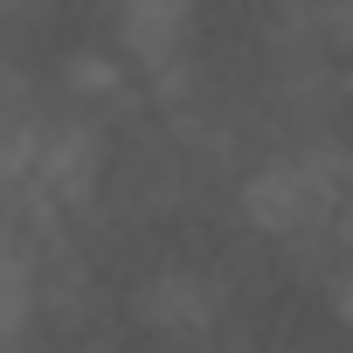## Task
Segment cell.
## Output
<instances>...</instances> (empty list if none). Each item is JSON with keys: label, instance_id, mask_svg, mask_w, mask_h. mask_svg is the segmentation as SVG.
<instances>
[{"label": "cell", "instance_id": "6da1fadb", "mask_svg": "<svg viewBox=\"0 0 353 353\" xmlns=\"http://www.w3.org/2000/svg\"><path fill=\"white\" fill-rule=\"evenodd\" d=\"M188 14H194V0H118V28H125V42L145 49V56L166 49V42H181Z\"/></svg>", "mask_w": 353, "mask_h": 353}, {"label": "cell", "instance_id": "7a4b0ae2", "mask_svg": "<svg viewBox=\"0 0 353 353\" xmlns=\"http://www.w3.org/2000/svg\"><path fill=\"white\" fill-rule=\"evenodd\" d=\"M28 312H35V270H28V256H21L8 236H0V346L21 339Z\"/></svg>", "mask_w": 353, "mask_h": 353}, {"label": "cell", "instance_id": "3957f363", "mask_svg": "<svg viewBox=\"0 0 353 353\" xmlns=\"http://www.w3.org/2000/svg\"><path fill=\"white\" fill-rule=\"evenodd\" d=\"M0 8H14V0H0Z\"/></svg>", "mask_w": 353, "mask_h": 353}]
</instances>
